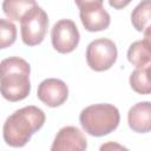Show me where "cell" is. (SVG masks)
Returning <instances> with one entry per match:
<instances>
[{
	"mask_svg": "<svg viewBox=\"0 0 151 151\" xmlns=\"http://www.w3.org/2000/svg\"><path fill=\"white\" fill-rule=\"evenodd\" d=\"M45 119L44 111L33 105L14 111L4 123V140L7 145L13 147L26 145L31 137L42 127Z\"/></svg>",
	"mask_w": 151,
	"mask_h": 151,
	"instance_id": "obj_1",
	"label": "cell"
},
{
	"mask_svg": "<svg viewBox=\"0 0 151 151\" xmlns=\"http://www.w3.org/2000/svg\"><path fill=\"white\" fill-rule=\"evenodd\" d=\"M31 66L20 57L0 61V93L8 101L25 99L31 92Z\"/></svg>",
	"mask_w": 151,
	"mask_h": 151,
	"instance_id": "obj_2",
	"label": "cell"
},
{
	"mask_svg": "<svg viewBox=\"0 0 151 151\" xmlns=\"http://www.w3.org/2000/svg\"><path fill=\"white\" fill-rule=\"evenodd\" d=\"M79 122L88 134L103 137L118 127L120 114L118 109L112 104H93L80 112Z\"/></svg>",
	"mask_w": 151,
	"mask_h": 151,
	"instance_id": "obj_3",
	"label": "cell"
},
{
	"mask_svg": "<svg viewBox=\"0 0 151 151\" xmlns=\"http://www.w3.org/2000/svg\"><path fill=\"white\" fill-rule=\"evenodd\" d=\"M20 22L21 39L25 45L35 46L44 40L48 28V17L41 7L34 6L22 17Z\"/></svg>",
	"mask_w": 151,
	"mask_h": 151,
	"instance_id": "obj_4",
	"label": "cell"
},
{
	"mask_svg": "<svg viewBox=\"0 0 151 151\" xmlns=\"http://www.w3.org/2000/svg\"><path fill=\"white\" fill-rule=\"evenodd\" d=\"M118 51L116 44L107 38L91 41L86 48V61L91 70L103 72L109 70L117 60Z\"/></svg>",
	"mask_w": 151,
	"mask_h": 151,
	"instance_id": "obj_5",
	"label": "cell"
},
{
	"mask_svg": "<svg viewBox=\"0 0 151 151\" xmlns=\"http://www.w3.org/2000/svg\"><path fill=\"white\" fill-rule=\"evenodd\" d=\"M51 39L53 47L59 53H71L79 44L80 34L73 20L61 19L52 27Z\"/></svg>",
	"mask_w": 151,
	"mask_h": 151,
	"instance_id": "obj_6",
	"label": "cell"
},
{
	"mask_svg": "<svg viewBox=\"0 0 151 151\" xmlns=\"http://www.w3.org/2000/svg\"><path fill=\"white\" fill-rule=\"evenodd\" d=\"M37 96L47 106L57 107L66 101L68 97V87L60 79L47 78L39 84Z\"/></svg>",
	"mask_w": 151,
	"mask_h": 151,
	"instance_id": "obj_7",
	"label": "cell"
},
{
	"mask_svg": "<svg viewBox=\"0 0 151 151\" xmlns=\"http://www.w3.org/2000/svg\"><path fill=\"white\" fill-rule=\"evenodd\" d=\"M87 140L84 133L76 126H64L57 133L51 146L52 151H84Z\"/></svg>",
	"mask_w": 151,
	"mask_h": 151,
	"instance_id": "obj_8",
	"label": "cell"
},
{
	"mask_svg": "<svg viewBox=\"0 0 151 151\" xmlns=\"http://www.w3.org/2000/svg\"><path fill=\"white\" fill-rule=\"evenodd\" d=\"M80 20L88 32L104 31L110 26L111 18L107 11L101 6H91L80 9Z\"/></svg>",
	"mask_w": 151,
	"mask_h": 151,
	"instance_id": "obj_9",
	"label": "cell"
},
{
	"mask_svg": "<svg viewBox=\"0 0 151 151\" xmlns=\"http://www.w3.org/2000/svg\"><path fill=\"white\" fill-rule=\"evenodd\" d=\"M129 126L138 133H147L151 130V104L140 101L134 104L127 113Z\"/></svg>",
	"mask_w": 151,
	"mask_h": 151,
	"instance_id": "obj_10",
	"label": "cell"
},
{
	"mask_svg": "<svg viewBox=\"0 0 151 151\" xmlns=\"http://www.w3.org/2000/svg\"><path fill=\"white\" fill-rule=\"evenodd\" d=\"M145 38L143 40H137L130 45L127 50V60L136 67H142L150 64V28L145 29Z\"/></svg>",
	"mask_w": 151,
	"mask_h": 151,
	"instance_id": "obj_11",
	"label": "cell"
},
{
	"mask_svg": "<svg viewBox=\"0 0 151 151\" xmlns=\"http://www.w3.org/2000/svg\"><path fill=\"white\" fill-rule=\"evenodd\" d=\"M34 6H37L35 0H4L2 11L9 20L20 21Z\"/></svg>",
	"mask_w": 151,
	"mask_h": 151,
	"instance_id": "obj_12",
	"label": "cell"
},
{
	"mask_svg": "<svg viewBox=\"0 0 151 151\" xmlns=\"http://www.w3.org/2000/svg\"><path fill=\"white\" fill-rule=\"evenodd\" d=\"M130 85L132 90L139 94H149L151 92L150 64L134 68L130 76Z\"/></svg>",
	"mask_w": 151,
	"mask_h": 151,
	"instance_id": "obj_13",
	"label": "cell"
},
{
	"mask_svg": "<svg viewBox=\"0 0 151 151\" xmlns=\"http://www.w3.org/2000/svg\"><path fill=\"white\" fill-rule=\"evenodd\" d=\"M150 14L151 1L143 0L142 2H139L131 14V22L133 27L139 32H144L145 29L150 28Z\"/></svg>",
	"mask_w": 151,
	"mask_h": 151,
	"instance_id": "obj_14",
	"label": "cell"
},
{
	"mask_svg": "<svg viewBox=\"0 0 151 151\" xmlns=\"http://www.w3.org/2000/svg\"><path fill=\"white\" fill-rule=\"evenodd\" d=\"M17 27L8 19L0 18V50L9 47L15 42Z\"/></svg>",
	"mask_w": 151,
	"mask_h": 151,
	"instance_id": "obj_15",
	"label": "cell"
},
{
	"mask_svg": "<svg viewBox=\"0 0 151 151\" xmlns=\"http://www.w3.org/2000/svg\"><path fill=\"white\" fill-rule=\"evenodd\" d=\"M79 9L85 8V7H91V6H101L104 0H74Z\"/></svg>",
	"mask_w": 151,
	"mask_h": 151,
	"instance_id": "obj_16",
	"label": "cell"
},
{
	"mask_svg": "<svg viewBox=\"0 0 151 151\" xmlns=\"http://www.w3.org/2000/svg\"><path fill=\"white\" fill-rule=\"evenodd\" d=\"M132 0H109V4L111 7L116 8V9H122L124 7H126Z\"/></svg>",
	"mask_w": 151,
	"mask_h": 151,
	"instance_id": "obj_17",
	"label": "cell"
}]
</instances>
